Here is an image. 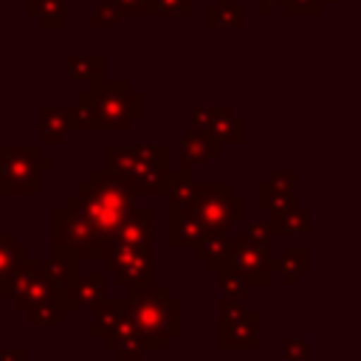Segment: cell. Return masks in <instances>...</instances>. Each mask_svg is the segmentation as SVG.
<instances>
[{"label":"cell","mask_w":361,"mask_h":361,"mask_svg":"<svg viewBox=\"0 0 361 361\" xmlns=\"http://www.w3.org/2000/svg\"><path fill=\"white\" fill-rule=\"evenodd\" d=\"M82 214L93 223V228L110 243L118 231V226L124 223V217L138 206L141 195L118 175H110L104 169H93L87 180H82L76 186L73 195H68Z\"/></svg>","instance_id":"3"},{"label":"cell","mask_w":361,"mask_h":361,"mask_svg":"<svg viewBox=\"0 0 361 361\" xmlns=\"http://www.w3.org/2000/svg\"><path fill=\"white\" fill-rule=\"evenodd\" d=\"M0 135H3V121H0ZM0 144H3V141H0Z\"/></svg>","instance_id":"42"},{"label":"cell","mask_w":361,"mask_h":361,"mask_svg":"<svg viewBox=\"0 0 361 361\" xmlns=\"http://www.w3.org/2000/svg\"><path fill=\"white\" fill-rule=\"evenodd\" d=\"M192 124L195 130L212 135L217 144H245V121L234 116L231 107H223V104H203L195 110L192 116Z\"/></svg>","instance_id":"11"},{"label":"cell","mask_w":361,"mask_h":361,"mask_svg":"<svg viewBox=\"0 0 361 361\" xmlns=\"http://www.w3.org/2000/svg\"><path fill=\"white\" fill-rule=\"evenodd\" d=\"M130 319V307H127V296H104L102 305L93 310V322H90V336L110 341L116 336V330Z\"/></svg>","instance_id":"15"},{"label":"cell","mask_w":361,"mask_h":361,"mask_svg":"<svg viewBox=\"0 0 361 361\" xmlns=\"http://www.w3.org/2000/svg\"><path fill=\"white\" fill-rule=\"evenodd\" d=\"M310 268V248L307 245H290L274 259V274L285 282V288H296L299 276Z\"/></svg>","instance_id":"22"},{"label":"cell","mask_w":361,"mask_h":361,"mask_svg":"<svg viewBox=\"0 0 361 361\" xmlns=\"http://www.w3.org/2000/svg\"><path fill=\"white\" fill-rule=\"evenodd\" d=\"M23 316H25V322L34 324V327H56V324H65L71 313H68V305H65V299H62V288L54 285V293H51L48 299L37 302L34 307H28Z\"/></svg>","instance_id":"21"},{"label":"cell","mask_w":361,"mask_h":361,"mask_svg":"<svg viewBox=\"0 0 361 361\" xmlns=\"http://www.w3.org/2000/svg\"><path fill=\"white\" fill-rule=\"evenodd\" d=\"M285 14H319L322 11V0H282Z\"/></svg>","instance_id":"35"},{"label":"cell","mask_w":361,"mask_h":361,"mask_svg":"<svg viewBox=\"0 0 361 361\" xmlns=\"http://www.w3.org/2000/svg\"><path fill=\"white\" fill-rule=\"evenodd\" d=\"M104 271L116 276L121 288L133 285H152L158 282L155 276V248L152 243L144 245H127V243H107V251L102 257Z\"/></svg>","instance_id":"8"},{"label":"cell","mask_w":361,"mask_h":361,"mask_svg":"<svg viewBox=\"0 0 361 361\" xmlns=\"http://www.w3.org/2000/svg\"><path fill=\"white\" fill-rule=\"evenodd\" d=\"M296 178H299V175H296V169H276L268 180H271V183H276V186H288V189H293V186H296Z\"/></svg>","instance_id":"37"},{"label":"cell","mask_w":361,"mask_h":361,"mask_svg":"<svg viewBox=\"0 0 361 361\" xmlns=\"http://www.w3.org/2000/svg\"><path fill=\"white\" fill-rule=\"evenodd\" d=\"M28 14L48 31L65 28L68 23V0H28Z\"/></svg>","instance_id":"27"},{"label":"cell","mask_w":361,"mask_h":361,"mask_svg":"<svg viewBox=\"0 0 361 361\" xmlns=\"http://www.w3.org/2000/svg\"><path fill=\"white\" fill-rule=\"evenodd\" d=\"M102 169L124 178L141 197H164L166 172H169V147L166 144H135V147H102Z\"/></svg>","instance_id":"4"},{"label":"cell","mask_w":361,"mask_h":361,"mask_svg":"<svg viewBox=\"0 0 361 361\" xmlns=\"http://www.w3.org/2000/svg\"><path fill=\"white\" fill-rule=\"evenodd\" d=\"M39 265H42L45 279L51 285H56V288H65L68 282H73L79 276V259L73 254H54Z\"/></svg>","instance_id":"29"},{"label":"cell","mask_w":361,"mask_h":361,"mask_svg":"<svg viewBox=\"0 0 361 361\" xmlns=\"http://www.w3.org/2000/svg\"><path fill=\"white\" fill-rule=\"evenodd\" d=\"M209 28H243L245 25V6L234 0H217L206 11Z\"/></svg>","instance_id":"28"},{"label":"cell","mask_w":361,"mask_h":361,"mask_svg":"<svg viewBox=\"0 0 361 361\" xmlns=\"http://www.w3.org/2000/svg\"><path fill=\"white\" fill-rule=\"evenodd\" d=\"M296 203H299L296 200V192L288 189V186H276L271 180H262L257 186V206L265 209V212H271V214L290 212V209H296Z\"/></svg>","instance_id":"24"},{"label":"cell","mask_w":361,"mask_h":361,"mask_svg":"<svg viewBox=\"0 0 361 361\" xmlns=\"http://www.w3.org/2000/svg\"><path fill=\"white\" fill-rule=\"evenodd\" d=\"M3 231H6V228H3V223H0V234H3Z\"/></svg>","instance_id":"43"},{"label":"cell","mask_w":361,"mask_h":361,"mask_svg":"<svg viewBox=\"0 0 361 361\" xmlns=\"http://www.w3.org/2000/svg\"><path fill=\"white\" fill-rule=\"evenodd\" d=\"M217 288H220V296H226V299H243L248 290V282L237 271H226L217 276Z\"/></svg>","instance_id":"30"},{"label":"cell","mask_w":361,"mask_h":361,"mask_svg":"<svg viewBox=\"0 0 361 361\" xmlns=\"http://www.w3.org/2000/svg\"><path fill=\"white\" fill-rule=\"evenodd\" d=\"M104 296H107V290H104V271H96L90 276H82L79 274L73 282H68L62 288V299L68 305V313L96 310Z\"/></svg>","instance_id":"14"},{"label":"cell","mask_w":361,"mask_h":361,"mask_svg":"<svg viewBox=\"0 0 361 361\" xmlns=\"http://www.w3.org/2000/svg\"><path fill=\"white\" fill-rule=\"evenodd\" d=\"M206 231V226L197 220V214L192 212V203H169V226H166V240L172 248L180 245H192L200 234Z\"/></svg>","instance_id":"16"},{"label":"cell","mask_w":361,"mask_h":361,"mask_svg":"<svg viewBox=\"0 0 361 361\" xmlns=\"http://www.w3.org/2000/svg\"><path fill=\"white\" fill-rule=\"evenodd\" d=\"M197 178H195V169H186V166H180V169H169L166 172V186H164V197L169 200V203H192V197H195V192H197Z\"/></svg>","instance_id":"23"},{"label":"cell","mask_w":361,"mask_h":361,"mask_svg":"<svg viewBox=\"0 0 361 361\" xmlns=\"http://www.w3.org/2000/svg\"><path fill=\"white\" fill-rule=\"evenodd\" d=\"M118 14H152V0H110Z\"/></svg>","instance_id":"34"},{"label":"cell","mask_w":361,"mask_h":361,"mask_svg":"<svg viewBox=\"0 0 361 361\" xmlns=\"http://www.w3.org/2000/svg\"><path fill=\"white\" fill-rule=\"evenodd\" d=\"M0 361H28V350H0Z\"/></svg>","instance_id":"38"},{"label":"cell","mask_w":361,"mask_h":361,"mask_svg":"<svg viewBox=\"0 0 361 361\" xmlns=\"http://www.w3.org/2000/svg\"><path fill=\"white\" fill-rule=\"evenodd\" d=\"M0 161H3V144H0Z\"/></svg>","instance_id":"41"},{"label":"cell","mask_w":361,"mask_h":361,"mask_svg":"<svg viewBox=\"0 0 361 361\" xmlns=\"http://www.w3.org/2000/svg\"><path fill=\"white\" fill-rule=\"evenodd\" d=\"M192 254L197 262L206 265L209 274L220 276L226 271H231V262H234V245H231V237L226 231H212L206 228L195 243H192Z\"/></svg>","instance_id":"13"},{"label":"cell","mask_w":361,"mask_h":361,"mask_svg":"<svg viewBox=\"0 0 361 361\" xmlns=\"http://www.w3.org/2000/svg\"><path fill=\"white\" fill-rule=\"evenodd\" d=\"M68 76L73 82H99L104 73V56L102 54H68L65 56Z\"/></svg>","instance_id":"26"},{"label":"cell","mask_w":361,"mask_h":361,"mask_svg":"<svg viewBox=\"0 0 361 361\" xmlns=\"http://www.w3.org/2000/svg\"><path fill=\"white\" fill-rule=\"evenodd\" d=\"M231 245H234V262L231 271H237L248 285L254 288H268L274 282V257H271V245H259L251 243L248 237L240 234H228Z\"/></svg>","instance_id":"10"},{"label":"cell","mask_w":361,"mask_h":361,"mask_svg":"<svg viewBox=\"0 0 361 361\" xmlns=\"http://www.w3.org/2000/svg\"><path fill=\"white\" fill-rule=\"evenodd\" d=\"M282 355L288 361H310V341L305 336H285L282 338Z\"/></svg>","instance_id":"31"},{"label":"cell","mask_w":361,"mask_h":361,"mask_svg":"<svg viewBox=\"0 0 361 361\" xmlns=\"http://www.w3.org/2000/svg\"><path fill=\"white\" fill-rule=\"evenodd\" d=\"M121 14L116 11V6L110 0H102L96 8H93V17H90V25L93 28H110Z\"/></svg>","instance_id":"32"},{"label":"cell","mask_w":361,"mask_h":361,"mask_svg":"<svg viewBox=\"0 0 361 361\" xmlns=\"http://www.w3.org/2000/svg\"><path fill=\"white\" fill-rule=\"evenodd\" d=\"M73 133L71 107L42 104L39 107V147H62Z\"/></svg>","instance_id":"17"},{"label":"cell","mask_w":361,"mask_h":361,"mask_svg":"<svg viewBox=\"0 0 361 361\" xmlns=\"http://www.w3.org/2000/svg\"><path fill=\"white\" fill-rule=\"evenodd\" d=\"M243 237H248L251 243H259V245H271V231L265 228V223H243Z\"/></svg>","instance_id":"36"},{"label":"cell","mask_w":361,"mask_h":361,"mask_svg":"<svg viewBox=\"0 0 361 361\" xmlns=\"http://www.w3.org/2000/svg\"><path fill=\"white\" fill-rule=\"evenodd\" d=\"M265 228L271 231V237H293V234H307V231H310V212L296 206V209H290V212L271 214V220L265 223Z\"/></svg>","instance_id":"25"},{"label":"cell","mask_w":361,"mask_h":361,"mask_svg":"<svg viewBox=\"0 0 361 361\" xmlns=\"http://www.w3.org/2000/svg\"><path fill=\"white\" fill-rule=\"evenodd\" d=\"M28 259V248L17 243L14 234H0V299H11V288L17 274Z\"/></svg>","instance_id":"18"},{"label":"cell","mask_w":361,"mask_h":361,"mask_svg":"<svg viewBox=\"0 0 361 361\" xmlns=\"http://www.w3.org/2000/svg\"><path fill=\"white\" fill-rule=\"evenodd\" d=\"M144 116V96L127 79H99L71 104L73 133H127Z\"/></svg>","instance_id":"1"},{"label":"cell","mask_w":361,"mask_h":361,"mask_svg":"<svg viewBox=\"0 0 361 361\" xmlns=\"http://www.w3.org/2000/svg\"><path fill=\"white\" fill-rule=\"evenodd\" d=\"M220 327H217V347L220 350H257L259 347V313L245 307L243 299L220 296Z\"/></svg>","instance_id":"9"},{"label":"cell","mask_w":361,"mask_h":361,"mask_svg":"<svg viewBox=\"0 0 361 361\" xmlns=\"http://www.w3.org/2000/svg\"><path fill=\"white\" fill-rule=\"evenodd\" d=\"M192 212L206 228L228 234L234 226L245 223V197L237 195L228 180L197 183V192L192 197Z\"/></svg>","instance_id":"7"},{"label":"cell","mask_w":361,"mask_h":361,"mask_svg":"<svg viewBox=\"0 0 361 361\" xmlns=\"http://www.w3.org/2000/svg\"><path fill=\"white\" fill-rule=\"evenodd\" d=\"M152 14L175 17V14H192V0H152Z\"/></svg>","instance_id":"33"},{"label":"cell","mask_w":361,"mask_h":361,"mask_svg":"<svg viewBox=\"0 0 361 361\" xmlns=\"http://www.w3.org/2000/svg\"><path fill=\"white\" fill-rule=\"evenodd\" d=\"M127 307L144 350L164 353L169 338L183 333V302L172 296L166 285H133L127 293Z\"/></svg>","instance_id":"2"},{"label":"cell","mask_w":361,"mask_h":361,"mask_svg":"<svg viewBox=\"0 0 361 361\" xmlns=\"http://www.w3.org/2000/svg\"><path fill=\"white\" fill-rule=\"evenodd\" d=\"M152 226H155V209L152 206H135L124 223L118 226L116 231V243H127V245H144V243H152ZM110 240V243H113Z\"/></svg>","instance_id":"19"},{"label":"cell","mask_w":361,"mask_h":361,"mask_svg":"<svg viewBox=\"0 0 361 361\" xmlns=\"http://www.w3.org/2000/svg\"><path fill=\"white\" fill-rule=\"evenodd\" d=\"M0 51H3V20H0Z\"/></svg>","instance_id":"40"},{"label":"cell","mask_w":361,"mask_h":361,"mask_svg":"<svg viewBox=\"0 0 361 361\" xmlns=\"http://www.w3.org/2000/svg\"><path fill=\"white\" fill-rule=\"evenodd\" d=\"M223 149V144H217L212 135L200 133V130H189L180 138V166L195 169V166H206L212 158H217Z\"/></svg>","instance_id":"20"},{"label":"cell","mask_w":361,"mask_h":361,"mask_svg":"<svg viewBox=\"0 0 361 361\" xmlns=\"http://www.w3.org/2000/svg\"><path fill=\"white\" fill-rule=\"evenodd\" d=\"M51 293H54V285L45 279L42 265H39L37 259L28 257L25 265H23V271H20L17 279H14V288H11L14 310H17V313H25L28 307H34L37 302L48 299Z\"/></svg>","instance_id":"12"},{"label":"cell","mask_w":361,"mask_h":361,"mask_svg":"<svg viewBox=\"0 0 361 361\" xmlns=\"http://www.w3.org/2000/svg\"><path fill=\"white\" fill-rule=\"evenodd\" d=\"M51 243L54 254H73L79 262L102 259L107 251V240L93 228V223L71 197H65V203L51 212Z\"/></svg>","instance_id":"5"},{"label":"cell","mask_w":361,"mask_h":361,"mask_svg":"<svg viewBox=\"0 0 361 361\" xmlns=\"http://www.w3.org/2000/svg\"><path fill=\"white\" fill-rule=\"evenodd\" d=\"M54 169V158L39 144H3L0 161V195L6 197H37L42 192V172Z\"/></svg>","instance_id":"6"},{"label":"cell","mask_w":361,"mask_h":361,"mask_svg":"<svg viewBox=\"0 0 361 361\" xmlns=\"http://www.w3.org/2000/svg\"><path fill=\"white\" fill-rule=\"evenodd\" d=\"M259 3V14H271L276 6H282V0H257Z\"/></svg>","instance_id":"39"}]
</instances>
